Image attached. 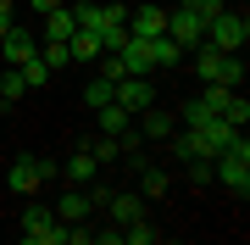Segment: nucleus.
<instances>
[{
	"instance_id": "f257e3e1",
	"label": "nucleus",
	"mask_w": 250,
	"mask_h": 245,
	"mask_svg": "<svg viewBox=\"0 0 250 245\" xmlns=\"http://www.w3.org/2000/svg\"><path fill=\"white\" fill-rule=\"evenodd\" d=\"M195 73L200 84H228V89H239L245 84V50H217V45H195Z\"/></svg>"
},
{
	"instance_id": "f03ea898",
	"label": "nucleus",
	"mask_w": 250,
	"mask_h": 245,
	"mask_svg": "<svg viewBox=\"0 0 250 245\" xmlns=\"http://www.w3.org/2000/svg\"><path fill=\"white\" fill-rule=\"evenodd\" d=\"M17 240L22 245H67V223L56 218L50 200H28L17 218Z\"/></svg>"
},
{
	"instance_id": "7ed1b4c3",
	"label": "nucleus",
	"mask_w": 250,
	"mask_h": 245,
	"mask_svg": "<svg viewBox=\"0 0 250 245\" xmlns=\"http://www.w3.org/2000/svg\"><path fill=\"white\" fill-rule=\"evenodd\" d=\"M50 178H62V162H50V156H17L6 167L11 195H39V184H50Z\"/></svg>"
},
{
	"instance_id": "20e7f679",
	"label": "nucleus",
	"mask_w": 250,
	"mask_h": 245,
	"mask_svg": "<svg viewBox=\"0 0 250 245\" xmlns=\"http://www.w3.org/2000/svg\"><path fill=\"white\" fill-rule=\"evenodd\" d=\"M206 45H217V50H245V45H250V17L223 6L211 22H206Z\"/></svg>"
},
{
	"instance_id": "39448f33",
	"label": "nucleus",
	"mask_w": 250,
	"mask_h": 245,
	"mask_svg": "<svg viewBox=\"0 0 250 245\" xmlns=\"http://www.w3.org/2000/svg\"><path fill=\"white\" fill-rule=\"evenodd\" d=\"M111 100L128 111V117H139L145 106H156V84H150V73H123V78H117V89H111Z\"/></svg>"
},
{
	"instance_id": "423d86ee",
	"label": "nucleus",
	"mask_w": 250,
	"mask_h": 245,
	"mask_svg": "<svg viewBox=\"0 0 250 245\" xmlns=\"http://www.w3.org/2000/svg\"><path fill=\"white\" fill-rule=\"evenodd\" d=\"M123 28L134 39H150V34H167V6H156V0H145L139 11H128L123 17Z\"/></svg>"
},
{
	"instance_id": "0eeeda50",
	"label": "nucleus",
	"mask_w": 250,
	"mask_h": 245,
	"mask_svg": "<svg viewBox=\"0 0 250 245\" xmlns=\"http://www.w3.org/2000/svg\"><path fill=\"white\" fill-rule=\"evenodd\" d=\"M167 34L178 39L184 50H195L200 39H206V22H200V17H195L189 6H172V11H167Z\"/></svg>"
},
{
	"instance_id": "6e6552de",
	"label": "nucleus",
	"mask_w": 250,
	"mask_h": 245,
	"mask_svg": "<svg viewBox=\"0 0 250 245\" xmlns=\"http://www.w3.org/2000/svg\"><path fill=\"white\" fill-rule=\"evenodd\" d=\"M0 56H6V62H28V56H39V34L11 22L6 34H0Z\"/></svg>"
},
{
	"instance_id": "1a4fd4ad",
	"label": "nucleus",
	"mask_w": 250,
	"mask_h": 245,
	"mask_svg": "<svg viewBox=\"0 0 250 245\" xmlns=\"http://www.w3.org/2000/svg\"><path fill=\"white\" fill-rule=\"evenodd\" d=\"M172 128H178V117H172V111H156V106L139 111V139H145V145H167Z\"/></svg>"
},
{
	"instance_id": "9d476101",
	"label": "nucleus",
	"mask_w": 250,
	"mask_h": 245,
	"mask_svg": "<svg viewBox=\"0 0 250 245\" xmlns=\"http://www.w3.org/2000/svg\"><path fill=\"white\" fill-rule=\"evenodd\" d=\"M56 218H62V223H89V218H95V200H89V190H83V184H72V190L56 200Z\"/></svg>"
},
{
	"instance_id": "9b49d317",
	"label": "nucleus",
	"mask_w": 250,
	"mask_h": 245,
	"mask_svg": "<svg viewBox=\"0 0 250 245\" xmlns=\"http://www.w3.org/2000/svg\"><path fill=\"white\" fill-rule=\"evenodd\" d=\"M145 45H150V67H178V62H184V45H178L172 34H150Z\"/></svg>"
},
{
	"instance_id": "f8f14e48",
	"label": "nucleus",
	"mask_w": 250,
	"mask_h": 245,
	"mask_svg": "<svg viewBox=\"0 0 250 245\" xmlns=\"http://www.w3.org/2000/svg\"><path fill=\"white\" fill-rule=\"evenodd\" d=\"M100 218L134 223V218H145V200H139V195H106V212H100Z\"/></svg>"
},
{
	"instance_id": "ddd939ff",
	"label": "nucleus",
	"mask_w": 250,
	"mask_h": 245,
	"mask_svg": "<svg viewBox=\"0 0 250 245\" xmlns=\"http://www.w3.org/2000/svg\"><path fill=\"white\" fill-rule=\"evenodd\" d=\"M117 62H123L128 73H150V45L128 34V39H123V50H117Z\"/></svg>"
},
{
	"instance_id": "4468645a",
	"label": "nucleus",
	"mask_w": 250,
	"mask_h": 245,
	"mask_svg": "<svg viewBox=\"0 0 250 245\" xmlns=\"http://www.w3.org/2000/svg\"><path fill=\"white\" fill-rule=\"evenodd\" d=\"M95 123H100V134H128L134 128V117H128L117 100H106V106H95Z\"/></svg>"
},
{
	"instance_id": "2eb2a0df",
	"label": "nucleus",
	"mask_w": 250,
	"mask_h": 245,
	"mask_svg": "<svg viewBox=\"0 0 250 245\" xmlns=\"http://www.w3.org/2000/svg\"><path fill=\"white\" fill-rule=\"evenodd\" d=\"M72 34H78V17H72V6L45 11V39H72Z\"/></svg>"
},
{
	"instance_id": "dca6fc26",
	"label": "nucleus",
	"mask_w": 250,
	"mask_h": 245,
	"mask_svg": "<svg viewBox=\"0 0 250 245\" xmlns=\"http://www.w3.org/2000/svg\"><path fill=\"white\" fill-rule=\"evenodd\" d=\"M95 167H100L95 156H89V151H78V156H67V167H62V173H67V184H95Z\"/></svg>"
},
{
	"instance_id": "f3484780",
	"label": "nucleus",
	"mask_w": 250,
	"mask_h": 245,
	"mask_svg": "<svg viewBox=\"0 0 250 245\" xmlns=\"http://www.w3.org/2000/svg\"><path fill=\"white\" fill-rule=\"evenodd\" d=\"M161 234H156V223H150V212L145 218H134V223H123V245H156Z\"/></svg>"
},
{
	"instance_id": "a211bd4d",
	"label": "nucleus",
	"mask_w": 250,
	"mask_h": 245,
	"mask_svg": "<svg viewBox=\"0 0 250 245\" xmlns=\"http://www.w3.org/2000/svg\"><path fill=\"white\" fill-rule=\"evenodd\" d=\"M67 50H72V62H95V56H100V39L89 34V28H78V34L67 39Z\"/></svg>"
},
{
	"instance_id": "6ab92c4d",
	"label": "nucleus",
	"mask_w": 250,
	"mask_h": 245,
	"mask_svg": "<svg viewBox=\"0 0 250 245\" xmlns=\"http://www.w3.org/2000/svg\"><path fill=\"white\" fill-rule=\"evenodd\" d=\"M39 62H45L50 73H62V67L72 62V50H67V39H45V45H39Z\"/></svg>"
},
{
	"instance_id": "aec40b11",
	"label": "nucleus",
	"mask_w": 250,
	"mask_h": 245,
	"mask_svg": "<svg viewBox=\"0 0 250 245\" xmlns=\"http://www.w3.org/2000/svg\"><path fill=\"white\" fill-rule=\"evenodd\" d=\"M17 73H22V84H28V89H45V84H50V67L39 62V56H28V62H17Z\"/></svg>"
},
{
	"instance_id": "412c9836",
	"label": "nucleus",
	"mask_w": 250,
	"mask_h": 245,
	"mask_svg": "<svg viewBox=\"0 0 250 245\" xmlns=\"http://www.w3.org/2000/svg\"><path fill=\"white\" fill-rule=\"evenodd\" d=\"M83 151H89L95 162H117V156H123V134H100L95 145H83Z\"/></svg>"
},
{
	"instance_id": "4be33fe9",
	"label": "nucleus",
	"mask_w": 250,
	"mask_h": 245,
	"mask_svg": "<svg viewBox=\"0 0 250 245\" xmlns=\"http://www.w3.org/2000/svg\"><path fill=\"white\" fill-rule=\"evenodd\" d=\"M139 184H145V195L156 200V195H167V184H172V178H167L161 167H150V162H145V167H139Z\"/></svg>"
},
{
	"instance_id": "5701e85b",
	"label": "nucleus",
	"mask_w": 250,
	"mask_h": 245,
	"mask_svg": "<svg viewBox=\"0 0 250 245\" xmlns=\"http://www.w3.org/2000/svg\"><path fill=\"white\" fill-rule=\"evenodd\" d=\"M111 89H117L111 78H89V84H83V100H89V106H106V100H111Z\"/></svg>"
},
{
	"instance_id": "b1692460",
	"label": "nucleus",
	"mask_w": 250,
	"mask_h": 245,
	"mask_svg": "<svg viewBox=\"0 0 250 245\" xmlns=\"http://www.w3.org/2000/svg\"><path fill=\"white\" fill-rule=\"evenodd\" d=\"M223 117H228L233 128H245V123H250V100H245L239 89H233V100H228V106H223Z\"/></svg>"
},
{
	"instance_id": "393cba45",
	"label": "nucleus",
	"mask_w": 250,
	"mask_h": 245,
	"mask_svg": "<svg viewBox=\"0 0 250 245\" xmlns=\"http://www.w3.org/2000/svg\"><path fill=\"white\" fill-rule=\"evenodd\" d=\"M184 173H189V184H195V190H206V184H217V178H211V162H206V156H195V162H184Z\"/></svg>"
},
{
	"instance_id": "a878e982",
	"label": "nucleus",
	"mask_w": 250,
	"mask_h": 245,
	"mask_svg": "<svg viewBox=\"0 0 250 245\" xmlns=\"http://www.w3.org/2000/svg\"><path fill=\"white\" fill-rule=\"evenodd\" d=\"M22 95H28V84H22V73H17V67H11V73L0 78V100H22Z\"/></svg>"
},
{
	"instance_id": "bb28decb",
	"label": "nucleus",
	"mask_w": 250,
	"mask_h": 245,
	"mask_svg": "<svg viewBox=\"0 0 250 245\" xmlns=\"http://www.w3.org/2000/svg\"><path fill=\"white\" fill-rule=\"evenodd\" d=\"M178 6H189V11H195L200 22H211L217 11H223V0H178Z\"/></svg>"
},
{
	"instance_id": "cd10ccee",
	"label": "nucleus",
	"mask_w": 250,
	"mask_h": 245,
	"mask_svg": "<svg viewBox=\"0 0 250 245\" xmlns=\"http://www.w3.org/2000/svg\"><path fill=\"white\" fill-rule=\"evenodd\" d=\"M28 6H34L39 17H45V11H56V6H62V0H28Z\"/></svg>"
},
{
	"instance_id": "c85d7f7f",
	"label": "nucleus",
	"mask_w": 250,
	"mask_h": 245,
	"mask_svg": "<svg viewBox=\"0 0 250 245\" xmlns=\"http://www.w3.org/2000/svg\"><path fill=\"white\" fill-rule=\"evenodd\" d=\"M0 11H6V17H11V11H17V0H0Z\"/></svg>"
},
{
	"instance_id": "c756f323",
	"label": "nucleus",
	"mask_w": 250,
	"mask_h": 245,
	"mask_svg": "<svg viewBox=\"0 0 250 245\" xmlns=\"http://www.w3.org/2000/svg\"><path fill=\"white\" fill-rule=\"evenodd\" d=\"M6 28H11V17H6V11H0V34H6Z\"/></svg>"
}]
</instances>
